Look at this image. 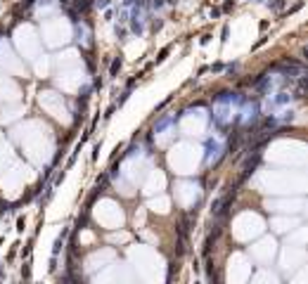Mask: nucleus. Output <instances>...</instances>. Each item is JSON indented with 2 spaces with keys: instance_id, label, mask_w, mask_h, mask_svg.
I'll return each instance as SVG.
<instances>
[{
  "instance_id": "20e7f679",
  "label": "nucleus",
  "mask_w": 308,
  "mask_h": 284,
  "mask_svg": "<svg viewBox=\"0 0 308 284\" xmlns=\"http://www.w3.org/2000/svg\"><path fill=\"white\" fill-rule=\"evenodd\" d=\"M284 5H287V0H268V7H270L272 12H282Z\"/></svg>"
},
{
  "instance_id": "f257e3e1",
  "label": "nucleus",
  "mask_w": 308,
  "mask_h": 284,
  "mask_svg": "<svg viewBox=\"0 0 308 284\" xmlns=\"http://www.w3.org/2000/svg\"><path fill=\"white\" fill-rule=\"evenodd\" d=\"M239 116H235L242 126H254V121L259 118V105L251 100H242V109L237 111Z\"/></svg>"
},
{
  "instance_id": "39448f33",
  "label": "nucleus",
  "mask_w": 308,
  "mask_h": 284,
  "mask_svg": "<svg viewBox=\"0 0 308 284\" xmlns=\"http://www.w3.org/2000/svg\"><path fill=\"white\" fill-rule=\"evenodd\" d=\"M76 10H78V12H88V10H90V0H76Z\"/></svg>"
},
{
  "instance_id": "0eeeda50",
  "label": "nucleus",
  "mask_w": 308,
  "mask_h": 284,
  "mask_svg": "<svg viewBox=\"0 0 308 284\" xmlns=\"http://www.w3.org/2000/svg\"><path fill=\"white\" fill-rule=\"evenodd\" d=\"M118 69H121V59L116 57V59H114V64H112V76H114V73H116Z\"/></svg>"
},
{
  "instance_id": "7ed1b4c3",
  "label": "nucleus",
  "mask_w": 308,
  "mask_h": 284,
  "mask_svg": "<svg viewBox=\"0 0 308 284\" xmlns=\"http://www.w3.org/2000/svg\"><path fill=\"white\" fill-rule=\"evenodd\" d=\"M88 38H90V34H88L85 24H78V22H76V40H78V43L85 47V45H90V40H88Z\"/></svg>"
},
{
  "instance_id": "423d86ee",
  "label": "nucleus",
  "mask_w": 308,
  "mask_h": 284,
  "mask_svg": "<svg viewBox=\"0 0 308 284\" xmlns=\"http://www.w3.org/2000/svg\"><path fill=\"white\" fill-rule=\"evenodd\" d=\"M109 2H112V0H95V7H97V10H105V7H109Z\"/></svg>"
},
{
  "instance_id": "f03ea898",
  "label": "nucleus",
  "mask_w": 308,
  "mask_h": 284,
  "mask_svg": "<svg viewBox=\"0 0 308 284\" xmlns=\"http://www.w3.org/2000/svg\"><path fill=\"white\" fill-rule=\"evenodd\" d=\"M221 154H223V142L221 140H206V156H204V161H206V166L216 164L218 159H221Z\"/></svg>"
}]
</instances>
